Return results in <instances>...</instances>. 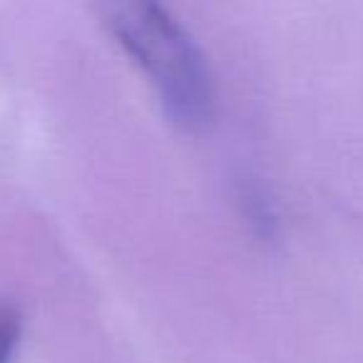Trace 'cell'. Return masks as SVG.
<instances>
[{
  "mask_svg": "<svg viewBox=\"0 0 363 363\" xmlns=\"http://www.w3.org/2000/svg\"><path fill=\"white\" fill-rule=\"evenodd\" d=\"M105 23L150 77L172 122L189 132L212 122L214 82L207 57L169 8L152 0L112 3L105 8Z\"/></svg>",
  "mask_w": 363,
  "mask_h": 363,
  "instance_id": "1",
  "label": "cell"
},
{
  "mask_svg": "<svg viewBox=\"0 0 363 363\" xmlns=\"http://www.w3.org/2000/svg\"><path fill=\"white\" fill-rule=\"evenodd\" d=\"M237 202L242 207V214L247 217L249 227L262 239H274L279 229V217L274 209L272 197L257 179H242L239 182Z\"/></svg>",
  "mask_w": 363,
  "mask_h": 363,
  "instance_id": "2",
  "label": "cell"
},
{
  "mask_svg": "<svg viewBox=\"0 0 363 363\" xmlns=\"http://www.w3.org/2000/svg\"><path fill=\"white\" fill-rule=\"evenodd\" d=\"M18 336H21V318H18L16 308L0 301V363L11 358Z\"/></svg>",
  "mask_w": 363,
  "mask_h": 363,
  "instance_id": "3",
  "label": "cell"
}]
</instances>
